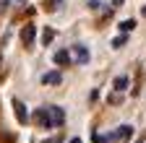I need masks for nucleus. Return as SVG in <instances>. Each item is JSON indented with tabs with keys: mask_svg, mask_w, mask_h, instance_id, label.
<instances>
[{
	"mask_svg": "<svg viewBox=\"0 0 146 143\" xmlns=\"http://www.w3.org/2000/svg\"><path fill=\"white\" fill-rule=\"evenodd\" d=\"M125 42H128V37H125V34H120V37H115V39H112V47H115V49H120V47H125Z\"/></svg>",
	"mask_w": 146,
	"mask_h": 143,
	"instance_id": "11",
	"label": "nucleus"
},
{
	"mask_svg": "<svg viewBox=\"0 0 146 143\" xmlns=\"http://www.w3.org/2000/svg\"><path fill=\"white\" fill-rule=\"evenodd\" d=\"M44 143H63V138H60V135H58V138H47Z\"/></svg>",
	"mask_w": 146,
	"mask_h": 143,
	"instance_id": "17",
	"label": "nucleus"
},
{
	"mask_svg": "<svg viewBox=\"0 0 146 143\" xmlns=\"http://www.w3.org/2000/svg\"><path fill=\"white\" fill-rule=\"evenodd\" d=\"M47 112H50V125L52 128H60V125L65 122V112L60 109V107H47Z\"/></svg>",
	"mask_w": 146,
	"mask_h": 143,
	"instance_id": "1",
	"label": "nucleus"
},
{
	"mask_svg": "<svg viewBox=\"0 0 146 143\" xmlns=\"http://www.w3.org/2000/svg\"><path fill=\"white\" fill-rule=\"evenodd\" d=\"M70 55H73V60H76L78 65H86V63H89V57H91V55H89V49H86V44H76Z\"/></svg>",
	"mask_w": 146,
	"mask_h": 143,
	"instance_id": "2",
	"label": "nucleus"
},
{
	"mask_svg": "<svg viewBox=\"0 0 146 143\" xmlns=\"http://www.w3.org/2000/svg\"><path fill=\"white\" fill-rule=\"evenodd\" d=\"M13 112H16V117H18V122H21V125H26L29 122V112H26V104L24 101H13Z\"/></svg>",
	"mask_w": 146,
	"mask_h": 143,
	"instance_id": "4",
	"label": "nucleus"
},
{
	"mask_svg": "<svg viewBox=\"0 0 146 143\" xmlns=\"http://www.w3.org/2000/svg\"><path fill=\"white\" fill-rule=\"evenodd\" d=\"M68 143H81V140H78V138H73V140H68Z\"/></svg>",
	"mask_w": 146,
	"mask_h": 143,
	"instance_id": "18",
	"label": "nucleus"
},
{
	"mask_svg": "<svg viewBox=\"0 0 146 143\" xmlns=\"http://www.w3.org/2000/svg\"><path fill=\"white\" fill-rule=\"evenodd\" d=\"M52 63H55V65H68V63H70V52H68V49H58V52L52 55Z\"/></svg>",
	"mask_w": 146,
	"mask_h": 143,
	"instance_id": "7",
	"label": "nucleus"
},
{
	"mask_svg": "<svg viewBox=\"0 0 146 143\" xmlns=\"http://www.w3.org/2000/svg\"><path fill=\"white\" fill-rule=\"evenodd\" d=\"M52 37H55V31H52V29H47V31H44V37H42V39H44V44H47V42H52Z\"/></svg>",
	"mask_w": 146,
	"mask_h": 143,
	"instance_id": "16",
	"label": "nucleus"
},
{
	"mask_svg": "<svg viewBox=\"0 0 146 143\" xmlns=\"http://www.w3.org/2000/svg\"><path fill=\"white\" fill-rule=\"evenodd\" d=\"M143 16H146V8H143Z\"/></svg>",
	"mask_w": 146,
	"mask_h": 143,
	"instance_id": "19",
	"label": "nucleus"
},
{
	"mask_svg": "<svg viewBox=\"0 0 146 143\" xmlns=\"http://www.w3.org/2000/svg\"><path fill=\"white\" fill-rule=\"evenodd\" d=\"M107 101H110V104H120V101H123V94H110Z\"/></svg>",
	"mask_w": 146,
	"mask_h": 143,
	"instance_id": "13",
	"label": "nucleus"
},
{
	"mask_svg": "<svg viewBox=\"0 0 146 143\" xmlns=\"http://www.w3.org/2000/svg\"><path fill=\"white\" fill-rule=\"evenodd\" d=\"M91 140H94V143H107L110 138H107V135H99V133H94V135H91Z\"/></svg>",
	"mask_w": 146,
	"mask_h": 143,
	"instance_id": "14",
	"label": "nucleus"
},
{
	"mask_svg": "<svg viewBox=\"0 0 146 143\" xmlns=\"http://www.w3.org/2000/svg\"><path fill=\"white\" fill-rule=\"evenodd\" d=\"M133 29H136V21H133V18H125V21H120V31H123V34L133 31Z\"/></svg>",
	"mask_w": 146,
	"mask_h": 143,
	"instance_id": "10",
	"label": "nucleus"
},
{
	"mask_svg": "<svg viewBox=\"0 0 146 143\" xmlns=\"http://www.w3.org/2000/svg\"><path fill=\"white\" fill-rule=\"evenodd\" d=\"M63 8V0H47V11H60Z\"/></svg>",
	"mask_w": 146,
	"mask_h": 143,
	"instance_id": "12",
	"label": "nucleus"
},
{
	"mask_svg": "<svg viewBox=\"0 0 146 143\" xmlns=\"http://www.w3.org/2000/svg\"><path fill=\"white\" fill-rule=\"evenodd\" d=\"M42 83H60V73H58V70H55V73H44V78H42Z\"/></svg>",
	"mask_w": 146,
	"mask_h": 143,
	"instance_id": "9",
	"label": "nucleus"
},
{
	"mask_svg": "<svg viewBox=\"0 0 146 143\" xmlns=\"http://www.w3.org/2000/svg\"><path fill=\"white\" fill-rule=\"evenodd\" d=\"M131 135H133V128H131V125H120L112 138H115V140H131Z\"/></svg>",
	"mask_w": 146,
	"mask_h": 143,
	"instance_id": "6",
	"label": "nucleus"
},
{
	"mask_svg": "<svg viewBox=\"0 0 146 143\" xmlns=\"http://www.w3.org/2000/svg\"><path fill=\"white\" fill-rule=\"evenodd\" d=\"M89 8L91 11H102V3H99V0H89Z\"/></svg>",
	"mask_w": 146,
	"mask_h": 143,
	"instance_id": "15",
	"label": "nucleus"
},
{
	"mask_svg": "<svg viewBox=\"0 0 146 143\" xmlns=\"http://www.w3.org/2000/svg\"><path fill=\"white\" fill-rule=\"evenodd\" d=\"M34 37H36L34 24H26V26L21 29V42H24V44H34Z\"/></svg>",
	"mask_w": 146,
	"mask_h": 143,
	"instance_id": "5",
	"label": "nucleus"
},
{
	"mask_svg": "<svg viewBox=\"0 0 146 143\" xmlns=\"http://www.w3.org/2000/svg\"><path fill=\"white\" fill-rule=\"evenodd\" d=\"M128 83H131V78H128V76H117V78L112 81V88H115V94H123L125 88H128Z\"/></svg>",
	"mask_w": 146,
	"mask_h": 143,
	"instance_id": "8",
	"label": "nucleus"
},
{
	"mask_svg": "<svg viewBox=\"0 0 146 143\" xmlns=\"http://www.w3.org/2000/svg\"><path fill=\"white\" fill-rule=\"evenodd\" d=\"M34 122L36 125H39V128H52V125H50V112H47V107H42V109H36L34 112Z\"/></svg>",
	"mask_w": 146,
	"mask_h": 143,
	"instance_id": "3",
	"label": "nucleus"
}]
</instances>
